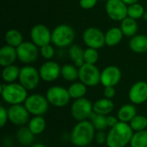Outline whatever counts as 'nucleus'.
<instances>
[{
  "instance_id": "nucleus-2",
  "label": "nucleus",
  "mask_w": 147,
  "mask_h": 147,
  "mask_svg": "<svg viewBox=\"0 0 147 147\" xmlns=\"http://www.w3.org/2000/svg\"><path fill=\"white\" fill-rule=\"evenodd\" d=\"M134 130L128 123L119 121L108 133L106 145L108 147H126L130 145Z\"/></svg>"
},
{
  "instance_id": "nucleus-30",
  "label": "nucleus",
  "mask_w": 147,
  "mask_h": 147,
  "mask_svg": "<svg viewBox=\"0 0 147 147\" xmlns=\"http://www.w3.org/2000/svg\"><path fill=\"white\" fill-rule=\"evenodd\" d=\"M61 76L68 82H74L78 78V69L75 65L65 64L61 67Z\"/></svg>"
},
{
  "instance_id": "nucleus-45",
  "label": "nucleus",
  "mask_w": 147,
  "mask_h": 147,
  "mask_svg": "<svg viewBox=\"0 0 147 147\" xmlns=\"http://www.w3.org/2000/svg\"><path fill=\"white\" fill-rule=\"evenodd\" d=\"M102 1H106V2H107V1H108V0H102Z\"/></svg>"
},
{
  "instance_id": "nucleus-3",
  "label": "nucleus",
  "mask_w": 147,
  "mask_h": 147,
  "mask_svg": "<svg viewBox=\"0 0 147 147\" xmlns=\"http://www.w3.org/2000/svg\"><path fill=\"white\" fill-rule=\"evenodd\" d=\"M3 100L9 105L22 104L28 98V90L20 83L3 84L1 85Z\"/></svg>"
},
{
  "instance_id": "nucleus-22",
  "label": "nucleus",
  "mask_w": 147,
  "mask_h": 147,
  "mask_svg": "<svg viewBox=\"0 0 147 147\" xmlns=\"http://www.w3.org/2000/svg\"><path fill=\"white\" fill-rule=\"evenodd\" d=\"M129 47L137 53H144L147 52V36L145 34H136L131 38Z\"/></svg>"
},
{
  "instance_id": "nucleus-31",
  "label": "nucleus",
  "mask_w": 147,
  "mask_h": 147,
  "mask_svg": "<svg viewBox=\"0 0 147 147\" xmlns=\"http://www.w3.org/2000/svg\"><path fill=\"white\" fill-rule=\"evenodd\" d=\"M90 121L92 123L93 127L96 131H104L106 128H108V123H107V116L92 113V115L90 117Z\"/></svg>"
},
{
  "instance_id": "nucleus-34",
  "label": "nucleus",
  "mask_w": 147,
  "mask_h": 147,
  "mask_svg": "<svg viewBox=\"0 0 147 147\" xmlns=\"http://www.w3.org/2000/svg\"><path fill=\"white\" fill-rule=\"evenodd\" d=\"M145 12L146 11H145L143 5L139 3H133L131 5H128L127 7V16L135 20L142 18Z\"/></svg>"
},
{
  "instance_id": "nucleus-43",
  "label": "nucleus",
  "mask_w": 147,
  "mask_h": 147,
  "mask_svg": "<svg viewBox=\"0 0 147 147\" xmlns=\"http://www.w3.org/2000/svg\"><path fill=\"white\" fill-rule=\"evenodd\" d=\"M31 147H47L44 144H41V143H37V144H34Z\"/></svg>"
},
{
  "instance_id": "nucleus-1",
  "label": "nucleus",
  "mask_w": 147,
  "mask_h": 147,
  "mask_svg": "<svg viewBox=\"0 0 147 147\" xmlns=\"http://www.w3.org/2000/svg\"><path fill=\"white\" fill-rule=\"evenodd\" d=\"M96 129L90 121H78V123L73 127L70 140L72 145L78 147L89 146L90 144L95 140Z\"/></svg>"
},
{
  "instance_id": "nucleus-32",
  "label": "nucleus",
  "mask_w": 147,
  "mask_h": 147,
  "mask_svg": "<svg viewBox=\"0 0 147 147\" xmlns=\"http://www.w3.org/2000/svg\"><path fill=\"white\" fill-rule=\"evenodd\" d=\"M130 146L131 147H147V129L134 133Z\"/></svg>"
},
{
  "instance_id": "nucleus-36",
  "label": "nucleus",
  "mask_w": 147,
  "mask_h": 147,
  "mask_svg": "<svg viewBox=\"0 0 147 147\" xmlns=\"http://www.w3.org/2000/svg\"><path fill=\"white\" fill-rule=\"evenodd\" d=\"M40 52L41 56L44 59H51L54 56V53H55V51H54L53 47L51 46L50 44L46 45V46L40 47Z\"/></svg>"
},
{
  "instance_id": "nucleus-28",
  "label": "nucleus",
  "mask_w": 147,
  "mask_h": 147,
  "mask_svg": "<svg viewBox=\"0 0 147 147\" xmlns=\"http://www.w3.org/2000/svg\"><path fill=\"white\" fill-rule=\"evenodd\" d=\"M68 91H69L71 98L77 100V99L84 97L87 92V86L80 81L74 82L69 86Z\"/></svg>"
},
{
  "instance_id": "nucleus-13",
  "label": "nucleus",
  "mask_w": 147,
  "mask_h": 147,
  "mask_svg": "<svg viewBox=\"0 0 147 147\" xmlns=\"http://www.w3.org/2000/svg\"><path fill=\"white\" fill-rule=\"evenodd\" d=\"M127 7L122 0H108L105 5L108 16L116 22L127 17Z\"/></svg>"
},
{
  "instance_id": "nucleus-10",
  "label": "nucleus",
  "mask_w": 147,
  "mask_h": 147,
  "mask_svg": "<svg viewBox=\"0 0 147 147\" xmlns=\"http://www.w3.org/2000/svg\"><path fill=\"white\" fill-rule=\"evenodd\" d=\"M17 59L23 64L34 63L39 55L38 47L32 41H23L16 47Z\"/></svg>"
},
{
  "instance_id": "nucleus-14",
  "label": "nucleus",
  "mask_w": 147,
  "mask_h": 147,
  "mask_svg": "<svg viewBox=\"0 0 147 147\" xmlns=\"http://www.w3.org/2000/svg\"><path fill=\"white\" fill-rule=\"evenodd\" d=\"M30 38L38 47H42L52 42V32L43 24L34 25L30 31Z\"/></svg>"
},
{
  "instance_id": "nucleus-40",
  "label": "nucleus",
  "mask_w": 147,
  "mask_h": 147,
  "mask_svg": "<svg viewBox=\"0 0 147 147\" xmlns=\"http://www.w3.org/2000/svg\"><path fill=\"white\" fill-rule=\"evenodd\" d=\"M115 93H116V90H115V87H113V86L104 87V90H103L104 97H106L108 99H112L115 97Z\"/></svg>"
},
{
  "instance_id": "nucleus-39",
  "label": "nucleus",
  "mask_w": 147,
  "mask_h": 147,
  "mask_svg": "<svg viewBox=\"0 0 147 147\" xmlns=\"http://www.w3.org/2000/svg\"><path fill=\"white\" fill-rule=\"evenodd\" d=\"M98 0H79V5L82 9H90L96 6Z\"/></svg>"
},
{
  "instance_id": "nucleus-44",
  "label": "nucleus",
  "mask_w": 147,
  "mask_h": 147,
  "mask_svg": "<svg viewBox=\"0 0 147 147\" xmlns=\"http://www.w3.org/2000/svg\"><path fill=\"white\" fill-rule=\"evenodd\" d=\"M143 18H144L146 21H147V11L145 12V14H144V16H143Z\"/></svg>"
},
{
  "instance_id": "nucleus-7",
  "label": "nucleus",
  "mask_w": 147,
  "mask_h": 147,
  "mask_svg": "<svg viewBox=\"0 0 147 147\" xmlns=\"http://www.w3.org/2000/svg\"><path fill=\"white\" fill-rule=\"evenodd\" d=\"M39 71L32 65H25L21 68L19 75V83L28 91L34 90L40 80Z\"/></svg>"
},
{
  "instance_id": "nucleus-6",
  "label": "nucleus",
  "mask_w": 147,
  "mask_h": 147,
  "mask_svg": "<svg viewBox=\"0 0 147 147\" xmlns=\"http://www.w3.org/2000/svg\"><path fill=\"white\" fill-rule=\"evenodd\" d=\"M93 113V103L87 98L82 97L74 102L71 107L72 118L77 121H87Z\"/></svg>"
},
{
  "instance_id": "nucleus-37",
  "label": "nucleus",
  "mask_w": 147,
  "mask_h": 147,
  "mask_svg": "<svg viewBox=\"0 0 147 147\" xmlns=\"http://www.w3.org/2000/svg\"><path fill=\"white\" fill-rule=\"evenodd\" d=\"M8 121H9L8 109H6L3 106H1V108H0V127H3L7 124Z\"/></svg>"
},
{
  "instance_id": "nucleus-20",
  "label": "nucleus",
  "mask_w": 147,
  "mask_h": 147,
  "mask_svg": "<svg viewBox=\"0 0 147 147\" xmlns=\"http://www.w3.org/2000/svg\"><path fill=\"white\" fill-rule=\"evenodd\" d=\"M34 136L35 135L31 132L28 127L26 126L19 127L16 134V140L22 146L24 147L29 146L34 143Z\"/></svg>"
},
{
  "instance_id": "nucleus-27",
  "label": "nucleus",
  "mask_w": 147,
  "mask_h": 147,
  "mask_svg": "<svg viewBox=\"0 0 147 147\" xmlns=\"http://www.w3.org/2000/svg\"><path fill=\"white\" fill-rule=\"evenodd\" d=\"M84 50L78 45H71L69 47V57L77 67H80L84 64Z\"/></svg>"
},
{
  "instance_id": "nucleus-47",
  "label": "nucleus",
  "mask_w": 147,
  "mask_h": 147,
  "mask_svg": "<svg viewBox=\"0 0 147 147\" xmlns=\"http://www.w3.org/2000/svg\"><path fill=\"white\" fill-rule=\"evenodd\" d=\"M19 147H24V146H19Z\"/></svg>"
},
{
  "instance_id": "nucleus-8",
  "label": "nucleus",
  "mask_w": 147,
  "mask_h": 147,
  "mask_svg": "<svg viewBox=\"0 0 147 147\" xmlns=\"http://www.w3.org/2000/svg\"><path fill=\"white\" fill-rule=\"evenodd\" d=\"M78 79L86 86H96L101 83V71L95 65L84 63L78 68Z\"/></svg>"
},
{
  "instance_id": "nucleus-35",
  "label": "nucleus",
  "mask_w": 147,
  "mask_h": 147,
  "mask_svg": "<svg viewBox=\"0 0 147 147\" xmlns=\"http://www.w3.org/2000/svg\"><path fill=\"white\" fill-rule=\"evenodd\" d=\"M99 59V53L97 52V49L88 47L84 50V60L86 64L95 65Z\"/></svg>"
},
{
  "instance_id": "nucleus-9",
  "label": "nucleus",
  "mask_w": 147,
  "mask_h": 147,
  "mask_svg": "<svg viewBox=\"0 0 147 147\" xmlns=\"http://www.w3.org/2000/svg\"><path fill=\"white\" fill-rule=\"evenodd\" d=\"M46 97L49 104L57 108H63L66 106L71 99L68 89L58 85L50 87L47 90Z\"/></svg>"
},
{
  "instance_id": "nucleus-5",
  "label": "nucleus",
  "mask_w": 147,
  "mask_h": 147,
  "mask_svg": "<svg viewBox=\"0 0 147 147\" xmlns=\"http://www.w3.org/2000/svg\"><path fill=\"white\" fill-rule=\"evenodd\" d=\"M24 106L30 115L34 116H43L48 111L49 102L46 96H42L40 94H32L26 99Z\"/></svg>"
},
{
  "instance_id": "nucleus-16",
  "label": "nucleus",
  "mask_w": 147,
  "mask_h": 147,
  "mask_svg": "<svg viewBox=\"0 0 147 147\" xmlns=\"http://www.w3.org/2000/svg\"><path fill=\"white\" fill-rule=\"evenodd\" d=\"M40 78L45 82H53L61 75V67L54 61L48 60L43 63L39 69Z\"/></svg>"
},
{
  "instance_id": "nucleus-4",
  "label": "nucleus",
  "mask_w": 147,
  "mask_h": 147,
  "mask_svg": "<svg viewBox=\"0 0 147 147\" xmlns=\"http://www.w3.org/2000/svg\"><path fill=\"white\" fill-rule=\"evenodd\" d=\"M75 40L74 29L66 24L57 26L52 32V42L58 47H66Z\"/></svg>"
},
{
  "instance_id": "nucleus-11",
  "label": "nucleus",
  "mask_w": 147,
  "mask_h": 147,
  "mask_svg": "<svg viewBox=\"0 0 147 147\" xmlns=\"http://www.w3.org/2000/svg\"><path fill=\"white\" fill-rule=\"evenodd\" d=\"M83 40L88 47L100 49L105 44V34L95 27L88 28L83 34Z\"/></svg>"
},
{
  "instance_id": "nucleus-33",
  "label": "nucleus",
  "mask_w": 147,
  "mask_h": 147,
  "mask_svg": "<svg viewBox=\"0 0 147 147\" xmlns=\"http://www.w3.org/2000/svg\"><path fill=\"white\" fill-rule=\"evenodd\" d=\"M130 127L134 130V132H140L147 129V117L145 115H137L130 122Z\"/></svg>"
},
{
  "instance_id": "nucleus-15",
  "label": "nucleus",
  "mask_w": 147,
  "mask_h": 147,
  "mask_svg": "<svg viewBox=\"0 0 147 147\" xmlns=\"http://www.w3.org/2000/svg\"><path fill=\"white\" fill-rule=\"evenodd\" d=\"M128 98L134 105L143 104L147 101V83L138 81L134 83L128 92Z\"/></svg>"
},
{
  "instance_id": "nucleus-41",
  "label": "nucleus",
  "mask_w": 147,
  "mask_h": 147,
  "mask_svg": "<svg viewBox=\"0 0 147 147\" xmlns=\"http://www.w3.org/2000/svg\"><path fill=\"white\" fill-rule=\"evenodd\" d=\"M119 119L118 117H115L114 115H107V123H108V127H115L118 122H119Z\"/></svg>"
},
{
  "instance_id": "nucleus-42",
  "label": "nucleus",
  "mask_w": 147,
  "mask_h": 147,
  "mask_svg": "<svg viewBox=\"0 0 147 147\" xmlns=\"http://www.w3.org/2000/svg\"><path fill=\"white\" fill-rule=\"evenodd\" d=\"M127 5H131V4H133V3H138V1L139 0H122Z\"/></svg>"
},
{
  "instance_id": "nucleus-25",
  "label": "nucleus",
  "mask_w": 147,
  "mask_h": 147,
  "mask_svg": "<svg viewBox=\"0 0 147 147\" xmlns=\"http://www.w3.org/2000/svg\"><path fill=\"white\" fill-rule=\"evenodd\" d=\"M20 68L17 65H11L3 67L2 71V78L5 84L15 83L16 80L19 78L20 75Z\"/></svg>"
},
{
  "instance_id": "nucleus-46",
  "label": "nucleus",
  "mask_w": 147,
  "mask_h": 147,
  "mask_svg": "<svg viewBox=\"0 0 147 147\" xmlns=\"http://www.w3.org/2000/svg\"><path fill=\"white\" fill-rule=\"evenodd\" d=\"M86 147H94V146H86Z\"/></svg>"
},
{
  "instance_id": "nucleus-23",
  "label": "nucleus",
  "mask_w": 147,
  "mask_h": 147,
  "mask_svg": "<svg viewBox=\"0 0 147 147\" xmlns=\"http://www.w3.org/2000/svg\"><path fill=\"white\" fill-rule=\"evenodd\" d=\"M121 29L123 34L127 37H134L137 34L138 32V22L135 19H133L129 16L126 17L121 22Z\"/></svg>"
},
{
  "instance_id": "nucleus-38",
  "label": "nucleus",
  "mask_w": 147,
  "mask_h": 147,
  "mask_svg": "<svg viewBox=\"0 0 147 147\" xmlns=\"http://www.w3.org/2000/svg\"><path fill=\"white\" fill-rule=\"evenodd\" d=\"M107 136L108 134H106L104 131H97L95 135V141L98 145H103L107 142Z\"/></svg>"
},
{
  "instance_id": "nucleus-19",
  "label": "nucleus",
  "mask_w": 147,
  "mask_h": 147,
  "mask_svg": "<svg viewBox=\"0 0 147 147\" xmlns=\"http://www.w3.org/2000/svg\"><path fill=\"white\" fill-rule=\"evenodd\" d=\"M115 109V103L106 97L98 99L93 103V112L102 115H109Z\"/></svg>"
},
{
  "instance_id": "nucleus-21",
  "label": "nucleus",
  "mask_w": 147,
  "mask_h": 147,
  "mask_svg": "<svg viewBox=\"0 0 147 147\" xmlns=\"http://www.w3.org/2000/svg\"><path fill=\"white\" fill-rule=\"evenodd\" d=\"M137 109L134 106V104L127 103L122 105L117 113V117L120 121L128 123L137 115Z\"/></svg>"
},
{
  "instance_id": "nucleus-18",
  "label": "nucleus",
  "mask_w": 147,
  "mask_h": 147,
  "mask_svg": "<svg viewBox=\"0 0 147 147\" xmlns=\"http://www.w3.org/2000/svg\"><path fill=\"white\" fill-rule=\"evenodd\" d=\"M17 59L16 48L9 45L3 46L0 49V65L3 67L14 65Z\"/></svg>"
},
{
  "instance_id": "nucleus-29",
  "label": "nucleus",
  "mask_w": 147,
  "mask_h": 147,
  "mask_svg": "<svg viewBox=\"0 0 147 147\" xmlns=\"http://www.w3.org/2000/svg\"><path fill=\"white\" fill-rule=\"evenodd\" d=\"M4 40L6 41V45L11 46L16 48L23 42L22 33L16 29H9V31H7L4 36Z\"/></svg>"
},
{
  "instance_id": "nucleus-12",
  "label": "nucleus",
  "mask_w": 147,
  "mask_h": 147,
  "mask_svg": "<svg viewBox=\"0 0 147 147\" xmlns=\"http://www.w3.org/2000/svg\"><path fill=\"white\" fill-rule=\"evenodd\" d=\"M9 121L17 127H22L29 121V112L22 104L10 105L8 109Z\"/></svg>"
},
{
  "instance_id": "nucleus-24",
  "label": "nucleus",
  "mask_w": 147,
  "mask_h": 147,
  "mask_svg": "<svg viewBox=\"0 0 147 147\" xmlns=\"http://www.w3.org/2000/svg\"><path fill=\"white\" fill-rule=\"evenodd\" d=\"M123 35L121 28H111L105 33V44L109 47L116 46L121 41Z\"/></svg>"
},
{
  "instance_id": "nucleus-17",
  "label": "nucleus",
  "mask_w": 147,
  "mask_h": 147,
  "mask_svg": "<svg viewBox=\"0 0 147 147\" xmlns=\"http://www.w3.org/2000/svg\"><path fill=\"white\" fill-rule=\"evenodd\" d=\"M121 78V71L115 65L107 66L101 71V84L104 87H115L119 84Z\"/></svg>"
},
{
  "instance_id": "nucleus-26",
  "label": "nucleus",
  "mask_w": 147,
  "mask_h": 147,
  "mask_svg": "<svg viewBox=\"0 0 147 147\" xmlns=\"http://www.w3.org/2000/svg\"><path fill=\"white\" fill-rule=\"evenodd\" d=\"M46 126H47L46 120L44 119V117L42 115L34 116L32 119L29 120V121L28 123V128L31 130V132L34 135L41 134L45 131Z\"/></svg>"
}]
</instances>
